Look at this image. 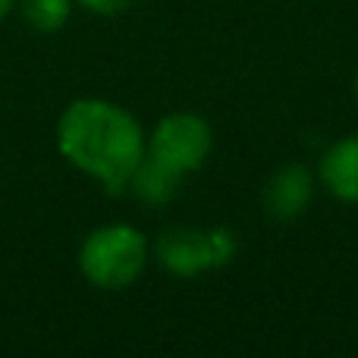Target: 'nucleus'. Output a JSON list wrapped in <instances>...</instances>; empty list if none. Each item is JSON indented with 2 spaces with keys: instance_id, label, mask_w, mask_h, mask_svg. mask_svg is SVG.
Here are the masks:
<instances>
[{
  "instance_id": "f257e3e1",
  "label": "nucleus",
  "mask_w": 358,
  "mask_h": 358,
  "mask_svg": "<svg viewBox=\"0 0 358 358\" xmlns=\"http://www.w3.org/2000/svg\"><path fill=\"white\" fill-rule=\"evenodd\" d=\"M60 155L76 170L94 176L110 195L129 189L145 157V132L132 113L101 98H79L57 123Z\"/></svg>"
},
{
  "instance_id": "f03ea898",
  "label": "nucleus",
  "mask_w": 358,
  "mask_h": 358,
  "mask_svg": "<svg viewBox=\"0 0 358 358\" xmlns=\"http://www.w3.org/2000/svg\"><path fill=\"white\" fill-rule=\"evenodd\" d=\"M148 264V239L129 223H107L79 248V271L98 289H126Z\"/></svg>"
},
{
  "instance_id": "7ed1b4c3",
  "label": "nucleus",
  "mask_w": 358,
  "mask_h": 358,
  "mask_svg": "<svg viewBox=\"0 0 358 358\" xmlns=\"http://www.w3.org/2000/svg\"><path fill=\"white\" fill-rule=\"evenodd\" d=\"M239 239L229 229H167L157 239L155 255L164 271L176 277H195V273L214 271L236 258Z\"/></svg>"
},
{
  "instance_id": "20e7f679",
  "label": "nucleus",
  "mask_w": 358,
  "mask_h": 358,
  "mask_svg": "<svg viewBox=\"0 0 358 358\" xmlns=\"http://www.w3.org/2000/svg\"><path fill=\"white\" fill-rule=\"evenodd\" d=\"M214 136L204 117L198 113H170L155 126L151 138L145 142V155H151L157 164L170 167L173 173H195L208 161Z\"/></svg>"
},
{
  "instance_id": "39448f33",
  "label": "nucleus",
  "mask_w": 358,
  "mask_h": 358,
  "mask_svg": "<svg viewBox=\"0 0 358 358\" xmlns=\"http://www.w3.org/2000/svg\"><path fill=\"white\" fill-rule=\"evenodd\" d=\"M311 195H315V179L311 170L302 164H286L267 179L264 185V210L273 220H296L305 214Z\"/></svg>"
},
{
  "instance_id": "423d86ee",
  "label": "nucleus",
  "mask_w": 358,
  "mask_h": 358,
  "mask_svg": "<svg viewBox=\"0 0 358 358\" xmlns=\"http://www.w3.org/2000/svg\"><path fill=\"white\" fill-rule=\"evenodd\" d=\"M317 176L334 198L358 204V136L330 145L317 164Z\"/></svg>"
},
{
  "instance_id": "0eeeda50",
  "label": "nucleus",
  "mask_w": 358,
  "mask_h": 358,
  "mask_svg": "<svg viewBox=\"0 0 358 358\" xmlns=\"http://www.w3.org/2000/svg\"><path fill=\"white\" fill-rule=\"evenodd\" d=\"M179 179H182L179 173H173L164 164H157L151 155H145L129 179V192L145 204H167L176 195Z\"/></svg>"
},
{
  "instance_id": "6e6552de",
  "label": "nucleus",
  "mask_w": 358,
  "mask_h": 358,
  "mask_svg": "<svg viewBox=\"0 0 358 358\" xmlns=\"http://www.w3.org/2000/svg\"><path fill=\"white\" fill-rule=\"evenodd\" d=\"M22 13L31 29L38 31H60L69 22L73 0H22Z\"/></svg>"
},
{
  "instance_id": "1a4fd4ad",
  "label": "nucleus",
  "mask_w": 358,
  "mask_h": 358,
  "mask_svg": "<svg viewBox=\"0 0 358 358\" xmlns=\"http://www.w3.org/2000/svg\"><path fill=\"white\" fill-rule=\"evenodd\" d=\"M79 6H85L88 13H98V16H117V13L129 10L132 0H76Z\"/></svg>"
},
{
  "instance_id": "9d476101",
  "label": "nucleus",
  "mask_w": 358,
  "mask_h": 358,
  "mask_svg": "<svg viewBox=\"0 0 358 358\" xmlns=\"http://www.w3.org/2000/svg\"><path fill=\"white\" fill-rule=\"evenodd\" d=\"M13 6H16V0H0V19H3L6 13L13 10Z\"/></svg>"
},
{
  "instance_id": "9b49d317",
  "label": "nucleus",
  "mask_w": 358,
  "mask_h": 358,
  "mask_svg": "<svg viewBox=\"0 0 358 358\" xmlns=\"http://www.w3.org/2000/svg\"><path fill=\"white\" fill-rule=\"evenodd\" d=\"M355 101H358V76H355Z\"/></svg>"
}]
</instances>
